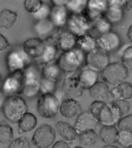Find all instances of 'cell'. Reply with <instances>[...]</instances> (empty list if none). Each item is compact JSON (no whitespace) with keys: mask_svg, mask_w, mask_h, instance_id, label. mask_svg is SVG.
<instances>
[{"mask_svg":"<svg viewBox=\"0 0 132 148\" xmlns=\"http://www.w3.org/2000/svg\"><path fill=\"white\" fill-rule=\"evenodd\" d=\"M88 111L102 126H116L122 118L119 110L111 102L94 101Z\"/></svg>","mask_w":132,"mask_h":148,"instance_id":"cell-1","label":"cell"},{"mask_svg":"<svg viewBox=\"0 0 132 148\" xmlns=\"http://www.w3.org/2000/svg\"><path fill=\"white\" fill-rule=\"evenodd\" d=\"M85 52L79 48L63 52L58 58L56 63L63 71L70 73H76L85 61Z\"/></svg>","mask_w":132,"mask_h":148,"instance_id":"cell-2","label":"cell"},{"mask_svg":"<svg viewBox=\"0 0 132 148\" xmlns=\"http://www.w3.org/2000/svg\"><path fill=\"white\" fill-rule=\"evenodd\" d=\"M2 110L4 117L12 123H17L28 112V106L25 100L19 95L7 97Z\"/></svg>","mask_w":132,"mask_h":148,"instance_id":"cell-3","label":"cell"},{"mask_svg":"<svg viewBox=\"0 0 132 148\" xmlns=\"http://www.w3.org/2000/svg\"><path fill=\"white\" fill-rule=\"evenodd\" d=\"M25 80L24 70L10 73L3 81L2 90L7 97L23 95Z\"/></svg>","mask_w":132,"mask_h":148,"instance_id":"cell-4","label":"cell"},{"mask_svg":"<svg viewBox=\"0 0 132 148\" xmlns=\"http://www.w3.org/2000/svg\"><path fill=\"white\" fill-rule=\"evenodd\" d=\"M128 71L121 62H112L101 72V77L107 85L116 86L125 81L128 77Z\"/></svg>","mask_w":132,"mask_h":148,"instance_id":"cell-5","label":"cell"},{"mask_svg":"<svg viewBox=\"0 0 132 148\" xmlns=\"http://www.w3.org/2000/svg\"><path fill=\"white\" fill-rule=\"evenodd\" d=\"M60 105L59 99L54 94H42L37 101V112L43 118L52 119L57 114Z\"/></svg>","mask_w":132,"mask_h":148,"instance_id":"cell-6","label":"cell"},{"mask_svg":"<svg viewBox=\"0 0 132 148\" xmlns=\"http://www.w3.org/2000/svg\"><path fill=\"white\" fill-rule=\"evenodd\" d=\"M24 71L26 80L23 95L28 98H33L41 92L39 71L36 66L29 64Z\"/></svg>","mask_w":132,"mask_h":148,"instance_id":"cell-7","label":"cell"},{"mask_svg":"<svg viewBox=\"0 0 132 148\" xmlns=\"http://www.w3.org/2000/svg\"><path fill=\"white\" fill-rule=\"evenodd\" d=\"M56 132L48 124H43L35 131L32 138L33 144L37 148H48L54 144Z\"/></svg>","mask_w":132,"mask_h":148,"instance_id":"cell-8","label":"cell"},{"mask_svg":"<svg viewBox=\"0 0 132 148\" xmlns=\"http://www.w3.org/2000/svg\"><path fill=\"white\" fill-rule=\"evenodd\" d=\"M88 68L96 72H102L110 63L108 53L99 48L88 52L85 57Z\"/></svg>","mask_w":132,"mask_h":148,"instance_id":"cell-9","label":"cell"},{"mask_svg":"<svg viewBox=\"0 0 132 148\" xmlns=\"http://www.w3.org/2000/svg\"><path fill=\"white\" fill-rule=\"evenodd\" d=\"M65 77L62 85V90L69 99L78 98L83 95L84 89L82 87L76 73H70Z\"/></svg>","mask_w":132,"mask_h":148,"instance_id":"cell-10","label":"cell"},{"mask_svg":"<svg viewBox=\"0 0 132 148\" xmlns=\"http://www.w3.org/2000/svg\"><path fill=\"white\" fill-rule=\"evenodd\" d=\"M90 23L83 14H71L68 16L66 25L68 31L77 37L86 34L90 29Z\"/></svg>","mask_w":132,"mask_h":148,"instance_id":"cell-11","label":"cell"},{"mask_svg":"<svg viewBox=\"0 0 132 148\" xmlns=\"http://www.w3.org/2000/svg\"><path fill=\"white\" fill-rule=\"evenodd\" d=\"M29 57L22 51L14 50L9 52L6 57V64L10 73L23 70L29 64Z\"/></svg>","mask_w":132,"mask_h":148,"instance_id":"cell-12","label":"cell"},{"mask_svg":"<svg viewBox=\"0 0 132 148\" xmlns=\"http://www.w3.org/2000/svg\"><path fill=\"white\" fill-rule=\"evenodd\" d=\"M96 40L97 47L107 53L117 51L122 44L119 34L112 31L99 36Z\"/></svg>","mask_w":132,"mask_h":148,"instance_id":"cell-13","label":"cell"},{"mask_svg":"<svg viewBox=\"0 0 132 148\" xmlns=\"http://www.w3.org/2000/svg\"><path fill=\"white\" fill-rule=\"evenodd\" d=\"M108 1L105 0L88 1L86 9L82 14L91 23L96 18L103 16L108 8Z\"/></svg>","mask_w":132,"mask_h":148,"instance_id":"cell-14","label":"cell"},{"mask_svg":"<svg viewBox=\"0 0 132 148\" xmlns=\"http://www.w3.org/2000/svg\"><path fill=\"white\" fill-rule=\"evenodd\" d=\"M45 47V42L39 37L29 38L23 43L22 49L29 58L39 59L42 56Z\"/></svg>","mask_w":132,"mask_h":148,"instance_id":"cell-15","label":"cell"},{"mask_svg":"<svg viewBox=\"0 0 132 148\" xmlns=\"http://www.w3.org/2000/svg\"><path fill=\"white\" fill-rule=\"evenodd\" d=\"M98 124L97 121L88 110L82 112L77 117L74 127L79 134L87 131L95 130Z\"/></svg>","mask_w":132,"mask_h":148,"instance_id":"cell-16","label":"cell"},{"mask_svg":"<svg viewBox=\"0 0 132 148\" xmlns=\"http://www.w3.org/2000/svg\"><path fill=\"white\" fill-rule=\"evenodd\" d=\"M108 8L103 16L111 25L120 23L123 19L124 11L120 1H108Z\"/></svg>","mask_w":132,"mask_h":148,"instance_id":"cell-17","label":"cell"},{"mask_svg":"<svg viewBox=\"0 0 132 148\" xmlns=\"http://www.w3.org/2000/svg\"><path fill=\"white\" fill-rule=\"evenodd\" d=\"M59 111L63 117L67 119L77 117L82 112L79 103L75 99L69 98L61 102Z\"/></svg>","mask_w":132,"mask_h":148,"instance_id":"cell-18","label":"cell"},{"mask_svg":"<svg viewBox=\"0 0 132 148\" xmlns=\"http://www.w3.org/2000/svg\"><path fill=\"white\" fill-rule=\"evenodd\" d=\"M89 90L90 95L94 101L110 103L111 100L110 90L104 82H98Z\"/></svg>","mask_w":132,"mask_h":148,"instance_id":"cell-19","label":"cell"},{"mask_svg":"<svg viewBox=\"0 0 132 148\" xmlns=\"http://www.w3.org/2000/svg\"><path fill=\"white\" fill-rule=\"evenodd\" d=\"M45 42V50L42 56L40 58L42 59L43 65L46 64L54 62L59 54L60 49L58 45V40H56L53 37L48 38Z\"/></svg>","mask_w":132,"mask_h":148,"instance_id":"cell-20","label":"cell"},{"mask_svg":"<svg viewBox=\"0 0 132 148\" xmlns=\"http://www.w3.org/2000/svg\"><path fill=\"white\" fill-rule=\"evenodd\" d=\"M63 72L56 62L54 61L43 66L41 77L57 84L62 78Z\"/></svg>","mask_w":132,"mask_h":148,"instance_id":"cell-21","label":"cell"},{"mask_svg":"<svg viewBox=\"0 0 132 148\" xmlns=\"http://www.w3.org/2000/svg\"><path fill=\"white\" fill-rule=\"evenodd\" d=\"M110 95L111 99L114 100L131 99L132 98V84L128 82H123L110 90Z\"/></svg>","mask_w":132,"mask_h":148,"instance_id":"cell-22","label":"cell"},{"mask_svg":"<svg viewBox=\"0 0 132 148\" xmlns=\"http://www.w3.org/2000/svg\"><path fill=\"white\" fill-rule=\"evenodd\" d=\"M67 12L66 6H53L51 8L49 19L55 27L62 28L67 24Z\"/></svg>","mask_w":132,"mask_h":148,"instance_id":"cell-23","label":"cell"},{"mask_svg":"<svg viewBox=\"0 0 132 148\" xmlns=\"http://www.w3.org/2000/svg\"><path fill=\"white\" fill-rule=\"evenodd\" d=\"M55 127L59 135L66 142H72L78 138V134L77 130L69 123L59 121L56 124Z\"/></svg>","mask_w":132,"mask_h":148,"instance_id":"cell-24","label":"cell"},{"mask_svg":"<svg viewBox=\"0 0 132 148\" xmlns=\"http://www.w3.org/2000/svg\"><path fill=\"white\" fill-rule=\"evenodd\" d=\"M112 27V25L103 16H102L96 18L91 23L89 30L93 31V33H94L93 37L96 39L99 36L111 31Z\"/></svg>","mask_w":132,"mask_h":148,"instance_id":"cell-25","label":"cell"},{"mask_svg":"<svg viewBox=\"0 0 132 148\" xmlns=\"http://www.w3.org/2000/svg\"><path fill=\"white\" fill-rule=\"evenodd\" d=\"M78 78L80 84L84 90H89L98 82L97 73L89 68L81 71L78 74Z\"/></svg>","mask_w":132,"mask_h":148,"instance_id":"cell-26","label":"cell"},{"mask_svg":"<svg viewBox=\"0 0 132 148\" xmlns=\"http://www.w3.org/2000/svg\"><path fill=\"white\" fill-rule=\"evenodd\" d=\"M119 130L115 126H102L99 132V136L106 145H115L118 143Z\"/></svg>","mask_w":132,"mask_h":148,"instance_id":"cell-27","label":"cell"},{"mask_svg":"<svg viewBox=\"0 0 132 148\" xmlns=\"http://www.w3.org/2000/svg\"><path fill=\"white\" fill-rule=\"evenodd\" d=\"M59 49L63 52L70 51L76 47V36L69 31L61 32L58 39Z\"/></svg>","mask_w":132,"mask_h":148,"instance_id":"cell-28","label":"cell"},{"mask_svg":"<svg viewBox=\"0 0 132 148\" xmlns=\"http://www.w3.org/2000/svg\"><path fill=\"white\" fill-rule=\"evenodd\" d=\"M37 121L36 116L27 112L18 121L19 130L22 132H28L33 130L37 126Z\"/></svg>","mask_w":132,"mask_h":148,"instance_id":"cell-29","label":"cell"},{"mask_svg":"<svg viewBox=\"0 0 132 148\" xmlns=\"http://www.w3.org/2000/svg\"><path fill=\"white\" fill-rule=\"evenodd\" d=\"M16 12L9 9H4L0 12V28L9 29L14 25L18 18Z\"/></svg>","mask_w":132,"mask_h":148,"instance_id":"cell-30","label":"cell"},{"mask_svg":"<svg viewBox=\"0 0 132 148\" xmlns=\"http://www.w3.org/2000/svg\"><path fill=\"white\" fill-rule=\"evenodd\" d=\"M77 44L84 52L88 53L97 47L96 38L89 34L77 36Z\"/></svg>","mask_w":132,"mask_h":148,"instance_id":"cell-31","label":"cell"},{"mask_svg":"<svg viewBox=\"0 0 132 148\" xmlns=\"http://www.w3.org/2000/svg\"><path fill=\"white\" fill-rule=\"evenodd\" d=\"M78 138L83 146L90 147L97 143L98 136L95 130H91L80 133L78 134Z\"/></svg>","mask_w":132,"mask_h":148,"instance_id":"cell-32","label":"cell"},{"mask_svg":"<svg viewBox=\"0 0 132 148\" xmlns=\"http://www.w3.org/2000/svg\"><path fill=\"white\" fill-rule=\"evenodd\" d=\"M54 25L48 18L38 20L34 25L35 32L39 35H45L49 34L53 30Z\"/></svg>","mask_w":132,"mask_h":148,"instance_id":"cell-33","label":"cell"},{"mask_svg":"<svg viewBox=\"0 0 132 148\" xmlns=\"http://www.w3.org/2000/svg\"><path fill=\"white\" fill-rule=\"evenodd\" d=\"M13 131L12 127L5 121L0 123V143L9 144L13 141Z\"/></svg>","mask_w":132,"mask_h":148,"instance_id":"cell-34","label":"cell"},{"mask_svg":"<svg viewBox=\"0 0 132 148\" xmlns=\"http://www.w3.org/2000/svg\"><path fill=\"white\" fill-rule=\"evenodd\" d=\"M87 0H69L66 7L73 14H82L87 5Z\"/></svg>","mask_w":132,"mask_h":148,"instance_id":"cell-35","label":"cell"},{"mask_svg":"<svg viewBox=\"0 0 132 148\" xmlns=\"http://www.w3.org/2000/svg\"><path fill=\"white\" fill-rule=\"evenodd\" d=\"M118 143L125 148L132 146V133L126 131L119 130Z\"/></svg>","mask_w":132,"mask_h":148,"instance_id":"cell-36","label":"cell"},{"mask_svg":"<svg viewBox=\"0 0 132 148\" xmlns=\"http://www.w3.org/2000/svg\"><path fill=\"white\" fill-rule=\"evenodd\" d=\"M119 130H124L132 133V114L122 117L117 124Z\"/></svg>","mask_w":132,"mask_h":148,"instance_id":"cell-37","label":"cell"},{"mask_svg":"<svg viewBox=\"0 0 132 148\" xmlns=\"http://www.w3.org/2000/svg\"><path fill=\"white\" fill-rule=\"evenodd\" d=\"M40 92L42 94L46 93L54 94L56 89V83L41 77Z\"/></svg>","mask_w":132,"mask_h":148,"instance_id":"cell-38","label":"cell"},{"mask_svg":"<svg viewBox=\"0 0 132 148\" xmlns=\"http://www.w3.org/2000/svg\"><path fill=\"white\" fill-rule=\"evenodd\" d=\"M121 62L127 70L132 71V45L127 47L123 52Z\"/></svg>","mask_w":132,"mask_h":148,"instance_id":"cell-39","label":"cell"},{"mask_svg":"<svg viewBox=\"0 0 132 148\" xmlns=\"http://www.w3.org/2000/svg\"><path fill=\"white\" fill-rule=\"evenodd\" d=\"M43 3L41 0H26L24 5L28 12L33 14L38 11Z\"/></svg>","mask_w":132,"mask_h":148,"instance_id":"cell-40","label":"cell"},{"mask_svg":"<svg viewBox=\"0 0 132 148\" xmlns=\"http://www.w3.org/2000/svg\"><path fill=\"white\" fill-rule=\"evenodd\" d=\"M119 110L122 117L127 114L130 109V104L126 100H113L111 102Z\"/></svg>","mask_w":132,"mask_h":148,"instance_id":"cell-41","label":"cell"},{"mask_svg":"<svg viewBox=\"0 0 132 148\" xmlns=\"http://www.w3.org/2000/svg\"><path fill=\"white\" fill-rule=\"evenodd\" d=\"M51 8L48 4L43 3L38 11L33 14L34 18L37 21L48 18L50 16Z\"/></svg>","mask_w":132,"mask_h":148,"instance_id":"cell-42","label":"cell"},{"mask_svg":"<svg viewBox=\"0 0 132 148\" xmlns=\"http://www.w3.org/2000/svg\"><path fill=\"white\" fill-rule=\"evenodd\" d=\"M7 148H31V145L26 138L21 137L12 141Z\"/></svg>","mask_w":132,"mask_h":148,"instance_id":"cell-43","label":"cell"},{"mask_svg":"<svg viewBox=\"0 0 132 148\" xmlns=\"http://www.w3.org/2000/svg\"><path fill=\"white\" fill-rule=\"evenodd\" d=\"M10 46V44L8 41L0 32V51H5Z\"/></svg>","mask_w":132,"mask_h":148,"instance_id":"cell-44","label":"cell"},{"mask_svg":"<svg viewBox=\"0 0 132 148\" xmlns=\"http://www.w3.org/2000/svg\"><path fill=\"white\" fill-rule=\"evenodd\" d=\"M52 148H70V147L66 141L61 140L54 143Z\"/></svg>","mask_w":132,"mask_h":148,"instance_id":"cell-45","label":"cell"},{"mask_svg":"<svg viewBox=\"0 0 132 148\" xmlns=\"http://www.w3.org/2000/svg\"><path fill=\"white\" fill-rule=\"evenodd\" d=\"M51 1L53 6H66L69 0H52Z\"/></svg>","mask_w":132,"mask_h":148,"instance_id":"cell-46","label":"cell"},{"mask_svg":"<svg viewBox=\"0 0 132 148\" xmlns=\"http://www.w3.org/2000/svg\"><path fill=\"white\" fill-rule=\"evenodd\" d=\"M6 95L4 94L1 89H0V109H2L5 100L6 99Z\"/></svg>","mask_w":132,"mask_h":148,"instance_id":"cell-47","label":"cell"},{"mask_svg":"<svg viewBox=\"0 0 132 148\" xmlns=\"http://www.w3.org/2000/svg\"><path fill=\"white\" fill-rule=\"evenodd\" d=\"M127 36L129 40L132 44V25L129 28L127 32Z\"/></svg>","mask_w":132,"mask_h":148,"instance_id":"cell-48","label":"cell"},{"mask_svg":"<svg viewBox=\"0 0 132 148\" xmlns=\"http://www.w3.org/2000/svg\"><path fill=\"white\" fill-rule=\"evenodd\" d=\"M102 148H119L115 145H106Z\"/></svg>","mask_w":132,"mask_h":148,"instance_id":"cell-49","label":"cell"},{"mask_svg":"<svg viewBox=\"0 0 132 148\" xmlns=\"http://www.w3.org/2000/svg\"><path fill=\"white\" fill-rule=\"evenodd\" d=\"M3 78H2V76L0 73V86H2V84H3Z\"/></svg>","mask_w":132,"mask_h":148,"instance_id":"cell-50","label":"cell"},{"mask_svg":"<svg viewBox=\"0 0 132 148\" xmlns=\"http://www.w3.org/2000/svg\"><path fill=\"white\" fill-rule=\"evenodd\" d=\"M86 148L84 147H82V146H77L75 147V148Z\"/></svg>","mask_w":132,"mask_h":148,"instance_id":"cell-51","label":"cell"},{"mask_svg":"<svg viewBox=\"0 0 132 148\" xmlns=\"http://www.w3.org/2000/svg\"><path fill=\"white\" fill-rule=\"evenodd\" d=\"M127 148H132V146L130 147H128Z\"/></svg>","mask_w":132,"mask_h":148,"instance_id":"cell-52","label":"cell"}]
</instances>
